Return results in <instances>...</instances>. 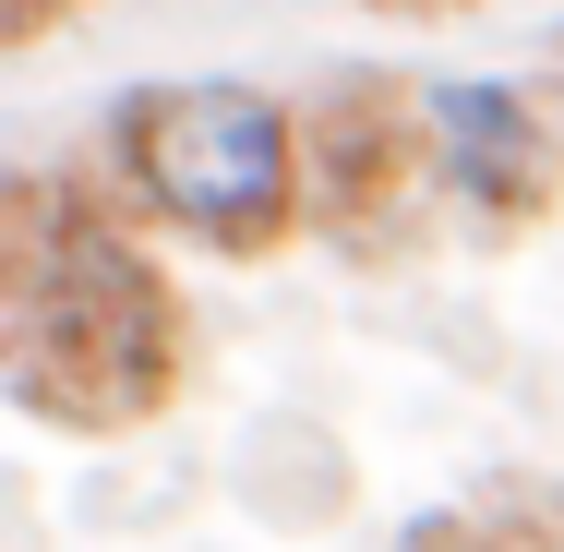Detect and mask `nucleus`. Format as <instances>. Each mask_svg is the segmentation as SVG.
Wrapping results in <instances>:
<instances>
[{"instance_id":"4","label":"nucleus","mask_w":564,"mask_h":552,"mask_svg":"<svg viewBox=\"0 0 564 552\" xmlns=\"http://www.w3.org/2000/svg\"><path fill=\"white\" fill-rule=\"evenodd\" d=\"M421 144L480 228H529L564 193V132L529 85H421Z\"/></svg>"},{"instance_id":"6","label":"nucleus","mask_w":564,"mask_h":552,"mask_svg":"<svg viewBox=\"0 0 564 552\" xmlns=\"http://www.w3.org/2000/svg\"><path fill=\"white\" fill-rule=\"evenodd\" d=\"M409 552H517V541H492L480 517H421V529H409Z\"/></svg>"},{"instance_id":"1","label":"nucleus","mask_w":564,"mask_h":552,"mask_svg":"<svg viewBox=\"0 0 564 552\" xmlns=\"http://www.w3.org/2000/svg\"><path fill=\"white\" fill-rule=\"evenodd\" d=\"M0 385L48 433H132L181 397V289L97 193L0 301Z\"/></svg>"},{"instance_id":"3","label":"nucleus","mask_w":564,"mask_h":552,"mask_svg":"<svg viewBox=\"0 0 564 552\" xmlns=\"http://www.w3.org/2000/svg\"><path fill=\"white\" fill-rule=\"evenodd\" d=\"M421 181H433V144H421L409 85L348 73V85L313 97V120H301V228H325L348 252H397L421 228Z\"/></svg>"},{"instance_id":"2","label":"nucleus","mask_w":564,"mask_h":552,"mask_svg":"<svg viewBox=\"0 0 564 552\" xmlns=\"http://www.w3.org/2000/svg\"><path fill=\"white\" fill-rule=\"evenodd\" d=\"M109 169L156 228L205 240L228 264H264L301 228V109L240 73L132 85L109 109Z\"/></svg>"},{"instance_id":"5","label":"nucleus","mask_w":564,"mask_h":552,"mask_svg":"<svg viewBox=\"0 0 564 552\" xmlns=\"http://www.w3.org/2000/svg\"><path fill=\"white\" fill-rule=\"evenodd\" d=\"M73 12H85V0H0V61H12V48H36L48 24H73Z\"/></svg>"}]
</instances>
